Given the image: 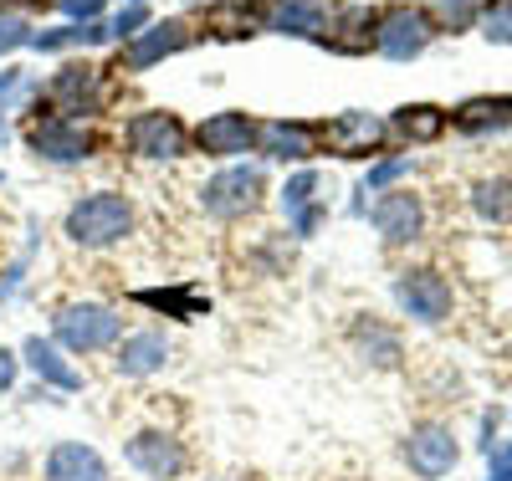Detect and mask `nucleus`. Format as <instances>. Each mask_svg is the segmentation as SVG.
<instances>
[{"instance_id": "nucleus-28", "label": "nucleus", "mask_w": 512, "mask_h": 481, "mask_svg": "<svg viewBox=\"0 0 512 481\" xmlns=\"http://www.w3.org/2000/svg\"><path fill=\"white\" fill-rule=\"evenodd\" d=\"M482 36L497 41V47H512V0H492V11L482 21Z\"/></svg>"}, {"instance_id": "nucleus-10", "label": "nucleus", "mask_w": 512, "mask_h": 481, "mask_svg": "<svg viewBox=\"0 0 512 481\" xmlns=\"http://www.w3.org/2000/svg\"><path fill=\"white\" fill-rule=\"evenodd\" d=\"M31 149L47 164H82V159H93V134L72 118H41L31 128Z\"/></svg>"}, {"instance_id": "nucleus-24", "label": "nucleus", "mask_w": 512, "mask_h": 481, "mask_svg": "<svg viewBox=\"0 0 512 481\" xmlns=\"http://www.w3.org/2000/svg\"><path fill=\"white\" fill-rule=\"evenodd\" d=\"M354 348H359L369 364H379V369H395L400 364V333L384 328L379 318H359L354 323Z\"/></svg>"}, {"instance_id": "nucleus-32", "label": "nucleus", "mask_w": 512, "mask_h": 481, "mask_svg": "<svg viewBox=\"0 0 512 481\" xmlns=\"http://www.w3.org/2000/svg\"><path fill=\"white\" fill-rule=\"evenodd\" d=\"M16 47H31V26L16 21V16H0V57L16 52Z\"/></svg>"}, {"instance_id": "nucleus-33", "label": "nucleus", "mask_w": 512, "mask_h": 481, "mask_svg": "<svg viewBox=\"0 0 512 481\" xmlns=\"http://www.w3.org/2000/svg\"><path fill=\"white\" fill-rule=\"evenodd\" d=\"M487 456H492V476H487V481H512V441L492 446Z\"/></svg>"}, {"instance_id": "nucleus-27", "label": "nucleus", "mask_w": 512, "mask_h": 481, "mask_svg": "<svg viewBox=\"0 0 512 481\" xmlns=\"http://www.w3.org/2000/svg\"><path fill=\"white\" fill-rule=\"evenodd\" d=\"M472 205L487 215V221H512V185L507 180H482L472 190Z\"/></svg>"}, {"instance_id": "nucleus-12", "label": "nucleus", "mask_w": 512, "mask_h": 481, "mask_svg": "<svg viewBox=\"0 0 512 481\" xmlns=\"http://www.w3.org/2000/svg\"><path fill=\"white\" fill-rule=\"evenodd\" d=\"M456 435L446 430V425H415L410 435H405V461H410V471L415 476H425V481H436V476H446L451 466H456Z\"/></svg>"}, {"instance_id": "nucleus-26", "label": "nucleus", "mask_w": 512, "mask_h": 481, "mask_svg": "<svg viewBox=\"0 0 512 481\" xmlns=\"http://www.w3.org/2000/svg\"><path fill=\"white\" fill-rule=\"evenodd\" d=\"M461 134H487V128H507L512 123V98H466L451 118Z\"/></svg>"}, {"instance_id": "nucleus-23", "label": "nucleus", "mask_w": 512, "mask_h": 481, "mask_svg": "<svg viewBox=\"0 0 512 481\" xmlns=\"http://www.w3.org/2000/svg\"><path fill=\"white\" fill-rule=\"evenodd\" d=\"M446 123H451V113L436 108V103H405V108H395V118H390V128H395L400 139H410V144H431V139H441V134H446Z\"/></svg>"}, {"instance_id": "nucleus-6", "label": "nucleus", "mask_w": 512, "mask_h": 481, "mask_svg": "<svg viewBox=\"0 0 512 481\" xmlns=\"http://www.w3.org/2000/svg\"><path fill=\"white\" fill-rule=\"evenodd\" d=\"M313 134H318V144H323L328 154H338V159H364V154H379L384 123H379L374 113H364V108H349V113L323 118Z\"/></svg>"}, {"instance_id": "nucleus-31", "label": "nucleus", "mask_w": 512, "mask_h": 481, "mask_svg": "<svg viewBox=\"0 0 512 481\" xmlns=\"http://www.w3.org/2000/svg\"><path fill=\"white\" fill-rule=\"evenodd\" d=\"M144 26H149V6H123V11H118V21H113L108 31H113L118 41H123V36L134 41V36H139Z\"/></svg>"}, {"instance_id": "nucleus-30", "label": "nucleus", "mask_w": 512, "mask_h": 481, "mask_svg": "<svg viewBox=\"0 0 512 481\" xmlns=\"http://www.w3.org/2000/svg\"><path fill=\"white\" fill-rule=\"evenodd\" d=\"M400 174H410V154H400V159H384V164H374V169H369V180H364V195H369V190H384V185H395Z\"/></svg>"}, {"instance_id": "nucleus-15", "label": "nucleus", "mask_w": 512, "mask_h": 481, "mask_svg": "<svg viewBox=\"0 0 512 481\" xmlns=\"http://www.w3.org/2000/svg\"><path fill=\"white\" fill-rule=\"evenodd\" d=\"M47 98H52V118H67V113H93L98 103H103V87H98V67H88V62H72V67H62L57 77H52V87H47Z\"/></svg>"}, {"instance_id": "nucleus-14", "label": "nucleus", "mask_w": 512, "mask_h": 481, "mask_svg": "<svg viewBox=\"0 0 512 481\" xmlns=\"http://www.w3.org/2000/svg\"><path fill=\"white\" fill-rule=\"evenodd\" d=\"M374 21L379 11L374 6H333L328 11V31L318 36L328 52H344V57H359L374 47Z\"/></svg>"}, {"instance_id": "nucleus-16", "label": "nucleus", "mask_w": 512, "mask_h": 481, "mask_svg": "<svg viewBox=\"0 0 512 481\" xmlns=\"http://www.w3.org/2000/svg\"><path fill=\"white\" fill-rule=\"evenodd\" d=\"M256 149L267 159H282V164H303L318 154V134L308 123H287V118H272V123H256Z\"/></svg>"}, {"instance_id": "nucleus-29", "label": "nucleus", "mask_w": 512, "mask_h": 481, "mask_svg": "<svg viewBox=\"0 0 512 481\" xmlns=\"http://www.w3.org/2000/svg\"><path fill=\"white\" fill-rule=\"evenodd\" d=\"M482 6H487V0H436V16H441L451 31H461V26H472V21H477Z\"/></svg>"}, {"instance_id": "nucleus-18", "label": "nucleus", "mask_w": 512, "mask_h": 481, "mask_svg": "<svg viewBox=\"0 0 512 481\" xmlns=\"http://www.w3.org/2000/svg\"><path fill=\"white\" fill-rule=\"evenodd\" d=\"M169 338L164 333H128L123 343H118V354H113V369L123 374V379H149V374H159L164 364H169Z\"/></svg>"}, {"instance_id": "nucleus-20", "label": "nucleus", "mask_w": 512, "mask_h": 481, "mask_svg": "<svg viewBox=\"0 0 512 481\" xmlns=\"http://www.w3.org/2000/svg\"><path fill=\"white\" fill-rule=\"evenodd\" d=\"M282 210H287V221L297 236H313L323 226V205H318V169H297L292 180L282 185Z\"/></svg>"}, {"instance_id": "nucleus-17", "label": "nucleus", "mask_w": 512, "mask_h": 481, "mask_svg": "<svg viewBox=\"0 0 512 481\" xmlns=\"http://www.w3.org/2000/svg\"><path fill=\"white\" fill-rule=\"evenodd\" d=\"M185 41H190V26L185 21H149L134 41H128L123 62H128V72H144V67H154L164 57H175Z\"/></svg>"}, {"instance_id": "nucleus-19", "label": "nucleus", "mask_w": 512, "mask_h": 481, "mask_svg": "<svg viewBox=\"0 0 512 481\" xmlns=\"http://www.w3.org/2000/svg\"><path fill=\"white\" fill-rule=\"evenodd\" d=\"M41 476H47V481H108V461L93 446H82V441H57L47 451Z\"/></svg>"}, {"instance_id": "nucleus-11", "label": "nucleus", "mask_w": 512, "mask_h": 481, "mask_svg": "<svg viewBox=\"0 0 512 481\" xmlns=\"http://www.w3.org/2000/svg\"><path fill=\"white\" fill-rule=\"evenodd\" d=\"M369 221L390 246H405V241H420V231H425V205L410 190H390V195L374 200Z\"/></svg>"}, {"instance_id": "nucleus-37", "label": "nucleus", "mask_w": 512, "mask_h": 481, "mask_svg": "<svg viewBox=\"0 0 512 481\" xmlns=\"http://www.w3.org/2000/svg\"><path fill=\"white\" fill-rule=\"evenodd\" d=\"M190 6H200V0H190Z\"/></svg>"}, {"instance_id": "nucleus-8", "label": "nucleus", "mask_w": 512, "mask_h": 481, "mask_svg": "<svg viewBox=\"0 0 512 481\" xmlns=\"http://www.w3.org/2000/svg\"><path fill=\"white\" fill-rule=\"evenodd\" d=\"M395 302L415 323H446L451 318V282L441 272H400L395 277Z\"/></svg>"}, {"instance_id": "nucleus-36", "label": "nucleus", "mask_w": 512, "mask_h": 481, "mask_svg": "<svg viewBox=\"0 0 512 481\" xmlns=\"http://www.w3.org/2000/svg\"><path fill=\"white\" fill-rule=\"evenodd\" d=\"M128 6H149V0H128Z\"/></svg>"}, {"instance_id": "nucleus-3", "label": "nucleus", "mask_w": 512, "mask_h": 481, "mask_svg": "<svg viewBox=\"0 0 512 481\" xmlns=\"http://www.w3.org/2000/svg\"><path fill=\"white\" fill-rule=\"evenodd\" d=\"M262 169L256 164H231L221 174H210V180L200 185V210L216 215V221H241V215H251L256 205H262Z\"/></svg>"}, {"instance_id": "nucleus-4", "label": "nucleus", "mask_w": 512, "mask_h": 481, "mask_svg": "<svg viewBox=\"0 0 512 481\" xmlns=\"http://www.w3.org/2000/svg\"><path fill=\"white\" fill-rule=\"evenodd\" d=\"M436 41V16L420 6H384L374 21V52L390 62H410Z\"/></svg>"}, {"instance_id": "nucleus-25", "label": "nucleus", "mask_w": 512, "mask_h": 481, "mask_svg": "<svg viewBox=\"0 0 512 481\" xmlns=\"http://www.w3.org/2000/svg\"><path fill=\"white\" fill-rule=\"evenodd\" d=\"M134 302H139V308H154V313L180 318V323H190V318L205 313V297H200L195 287H144V292H134Z\"/></svg>"}, {"instance_id": "nucleus-9", "label": "nucleus", "mask_w": 512, "mask_h": 481, "mask_svg": "<svg viewBox=\"0 0 512 481\" xmlns=\"http://www.w3.org/2000/svg\"><path fill=\"white\" fill-rule=\"evenodd\" d=\"M256 144V118L241 113V108H226V113H210L200 128H195V149L210 154V159H236Z\"/></svg>"}, {"instance_id": "nucleus-22", "label": "nucleus", "mask_w": 512, "mask_h": 481, "mask_svg": "<svg viewBox=\"0 0 512 481\" xmlns=\"http://www.w3.org/2000/svg\"><path fill=\"white\" fill-rule=\"evenodd\" d=\"M205 31L221 41H241L262 31V0H221V6L205 11Z\"/></svg>"}, {"instance_id": "nucleus-35", "label": "nucleus", "mask_w": 512, "mask_h": 481, "mask_svg": "<svg viewBox=\"0 0 512 481\" xmlns=\"http://www.w3.org/2000/svg\"><path fill=\"white\" fill-rule=\"evenodd\" d=\"M11 384H16V354L0 348V389H11Z\"/></svg>"}, {"instance_id": "nucleus-21", "label": "nucleus", "mask_w": 512, "mask_h": 481, "mask_svg": "<svg viewBox=\"0 0 512 481\" xmlns=\"http://www.w3.org/2000/svg\"><path fill=\"white\" fill-rule=\"evenodd\" d=\"M21 359L31 364V374L41 379V384H52V389H67V395H77L82 389V374L67 364V354L52 343V338H26V348H21Z\"/></svg>"}, {"instance_id": "nucleus-2", "label": "nucleus", "mask_w": 512, "mask_h": 481, "mask_svg": "<svg viewBox=\"0 0 512 481\" xmlns=\"http://www.w3.org/2000/svg\"><path fill=\"white\" fill-rule=\"evenodd\" d=\"M123 333V318L103 302H67L52 318V343L62 354H98V348H113Z\"/></svg>"}, {"instance_id": "nucleus-34", "label": "nucleus", "mask_w": 512, "mask_h": 481, "mask_svg": "<svg viewBox=\"0 0 512 481\" xmlns=\"http://www.w3.org/2000/svg\"><path fill=\"white\" fill-rule=\"evenodd\" d=\"M62 11H67L72 21H93V16L103 11V0H62Z\"/></svg>"}, {"instance_id": "nucleus-13", "label": "nucleus", "mask_w": 512, "mask_h": 481, "mask_svg": "<svg viewBox=\"0 0 512 481\" xmlns=\"http://www.w3.org/2000/svg\"><path fill=\"white\" fill-rule=\"evenodd\" d=\"M328 11V0H262V31L318 41L328 31Z\"/></svg>"}, {"instance_id": "nucleus-7", "label": "nucleus", "mask_w": 512, "mask_h": 481, "mask_svg": "<svg viewBox=\"0 0 512 481\" xmlns=\"http://www.w3.org/2000/svg\"><path fill=\"white\" fill-rule=\"evenodd\" d=\"M123 461L134 466L139 476H149V481H175V476H185L190 451L169 430H134L128 446H123Z\"/></svg>"}, {"instance_id": "nucleus-1", "label": "nucleus", "mask_w": 512, "mask_h": 481, "mask_svg": "<svg viewBox=\"0 0 512 481\" xmlns=\"http://www.w3.org/2000/svg\"><path fill=\"white\" fill-rule=\"evenodd\" d=\"M128 231H134V200L118 195V190H93L82 195L67 221H62V236L72 246H88V251H103V246H118Z\"/></svg>"}, {"instance_id": "nucleus-5", "label": "nucleus", "mask_w": 512, "mask_h": 481, "mask_svg": "<svg viewBox=\"0 0 512 481\" xmlns=\"http://www.w3.org/2000/svg\"><path fill=\"white\" fill-rule=\"evenodd\" d=\"M123 139H128V154H139V159H180L190 134H185V123L169 113V108H144L123 123Z\"/></svg>"}]
</instances>
